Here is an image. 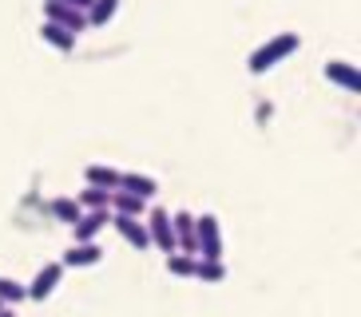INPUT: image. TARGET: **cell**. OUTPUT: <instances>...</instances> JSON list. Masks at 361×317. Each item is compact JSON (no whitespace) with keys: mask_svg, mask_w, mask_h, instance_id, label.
Masks as SVG:
<instances>
[{"mask_svg":"<svg viewBox=\"0 0 361 317\" xmlns=\"http://www.w3.org/2000/svg\"><path fill=\"white\" fill-rule=\"evenodd\" d=\"M111 226H116V234H119L128 246H135V250H147V246H151L143 218H123V214H111Z\"/></svg>","mask_w":361,"mask_h":317,"instance_id":"obj_7","label":"cell"},{"mask_svg":"<svg viewBox=\"0 0 361 317\" xmlns=\"http://www.w3.org/2000/svg\"><path fill=\"white\" fill-rule=\"evenodd\" d=\"M0 317H16V309H12V306H4V309H0Z\"/></svg>","mask_w":361,"mask_h":317,"instance_id":"obj_21","label":"cell"},{"mask_svg":"<svg viewBox=\"0 0 361 317\" xmlns=\"http://www.w3.org/2000/svg\"><path fill=\"white\" fill-rule=\"evenodd\" d=\"M60 278H64V266H60V262H44L40 270H36L32 282L24 285V297H32V302L52 297V294H56V285H60Z\"/></svg>","mask_w":361,"mask_h":317,"instance_id":"obj_4","label":"cell"},{"mask_svg":"<svg viewBox=\"0 0 361 317\" xmlns=\"http://www.w3.org/2000/svg\"><path fill=\"white\" fill-rule=\"evenodd\" d=\"M48 211H52L56 222H64V226H75V222L84 218V211H80V202L72 199V194H60V199L48 202Z\"/></svg>","mask_w":361,"mask_h":317,"instance_id":"obj_13","label":"cell"},{"mask_svg":"<svg viewBox=\"0 0 361 317\" xmlns=\"http://www.w3.org/2000/svg\"><path fill=\"white\" fill-rule=\"evenodd\" d=\"M75 202H80V211H111V206H107V202H111V190L84 187L80 194H75Z\"/></svg>","mask_w":361,"mask_h":317,"instance_id":"obj_15","label":"cell"},{"mask_svg":"<svg viewBox=\"0 0 361 317\" xmlns=\"http://www.w3.org/2000/svg\"><path fill=\"white\" fill-rule=\"evenodd\" d=\"M119 175H123V170L107 167V163H87L84 167L87 187H99V190H119Z\"/></svg>","mask_w":361,"mask_h":317,"instance_id":"obj_11","label":"cell"},{"mask_svg":"<svg viewBox=\"0 0 361 317\" xmlns=\"http://www.w3.org/2000/svg\"><path fill=\"white\" fill-rule=\"evenodd\" d=\"M99 262H104L99 242H72V246H68V254L60 258L64 270H87V266H99Z\"/></svg>","mask_w":361,"mask_h":317,"instance_id":"obj_6","label":"cell"},{"mask_svg":"<svg viewBox=\"0 0 361 317\" xmlns=\"http://www.w3.org/2000/svg\"><path fill=\"white\" fill-rule=\"evenodd\" d=\"M326 80H334V84H341L345 92H357L361 87V75H357V68H353L350 60H326Z\"/></svg>","mask_w":361,"mask_h":317,"instance_id":"obj_10","label":"cell"},{"mask_svg":"<svg viewBox=\"0 0 361 317\" xmlns=\"http://www.w3.org/2000/svg\"><path fill=\"white\" fill-rule=\"evenodd\" d=\"M0 309H4V306H0Z\"/></svg>","mask_w":361,"mask_h":317,"instance_id":"obj_22","label":"cell"},{"mask_svg":"<svg viewBox=\"0 0 361 317\" xmlns=\"http://www.w3.org/2000/svg\"><path fill=\"white\" fill-rule=\"evenodd\" d=\"M298 44H302V36H298V32H278V36H270L266 44H258L255 52H250V60H246L250 75L270 72L274 63H282L286 56H294V52H298Z\"/></svg>","mask_w":361,"mask_h":317,"instance_id":"obj_1","label":"cell"},{"mask_svg":"<svg viewBox=\"0 0 361 317\" xmlns=\"http://www.w3.org/2000/svg\"><path fill=\"white\" fill-rule=\"evenodd\" d=\"M44 20H48V24H60V28L72 32V36L87 32V16H84V12L68 8V4H60V0H44Z\"/></svg>","mask_w":361,"mask_h":317,"instance_id":"obj_5","label":"cell"},{"mask_svg":"<svg viewBox=\"0 0 361 317\" xmlns=\"http://www.w3.org/2000/svg\"><path fill=\"white\" fill-rule=\"evenodd\" d=\"M16 302H24V285L12 278H0V306H16Z\"/></svg>","mask_w":361,"mask_h":317,"instance_id":"obj_19","label":"cell"},{"mask_svg":"<svg viewBox=\"0 0 361 317\" xmlns=\"http://www.w3.org/2000/svg\"><path fill=\"white\" fill-rule=\"evenodd\" d=\"M116 12H119V0H92V8H87V28H92V24H96V28L107 24Z\"/></svg>","mask_w":361,"mask_h":317,"instance_id":"obj_17","label":"cell"},{"mask_svg":"<svg viewBox=\"0 0 361 317\" xmlns=\"http://www.w3.org/2000/svg\"><path fill=\"white\" fill-rule=\"evenodd\" d=\"M119 190H128V194H135V199H155L159 194V182L151 179V175H139V170H128V175H119Z\"/></svg>","mask_w":361,"mask_h":317,"instance_id":"obj_9","label":"cell"},{"mask_svg":"<svg viewBox=\"0 0 361 317\" xmlns=\"http://www.w3.org/2000/svg\"><path fill=\"white\" fill-rule=\"evenodd\" d=\"M111 214H123V218H143L147 214V202L135 199V194H128V190H111Z\"/></svg>","mask_w":361,"mask_h":317,"instance_id":"obj_12","label":"cell"},{"mask_svg":"<svg viewBox=\"0 0 361 317\" xmlns=\"http://www.w3.org/2000/svg\"><path fill=\"white\" fill-rule=\"evenodd\" d=\"M195 278L207 285H219L226 278V262H211V258H195Z\"/></svg>","mask_w":361,"mask_h":317,"instance_id":"obj_16","label":"cell"},{"mask_svg":"<svg viewBox=\"0 0 361 317\" xmlns=\"http://www.w3.org/2000/svg\"><path fill=\"white\" fill-rule=\"evenodd\" d=\"M143 226H147V238L155 250L163 254H175V230H171V211H163V206H151L147 214H143Z\"/></svg>","mask_w":361,"mask_h":317,"instance_id":"obj_3","label":"cell"},{"mask_svg":"<svg viewBox=\"0 0 361 317\" xmlns=\"http://www.w3.org/2000/svg\"><path fill=\"white\" fill-rule=\"evenodd\" d=\"M195 258L223 262V226H219V218H214V214L195 218Z\"/></svg>","mask_w":361,"mask_h":317,"instance_id":"obj_2","label":"cell"},{"mask_svg":"<svg viewBox=\"0 0 361 317\" xmlns=\"http://www.w3.org/2000/svg\"><path fill=\"white\" fill-rule=\"evenodd\" d=\"M60 4H68V8H75V12H84V16H87V8H92V0H60Z\"/></svg>","mask_w":361,"mask_h":317,"instance_id":"obj_20","label":"cell"},{"mask_svg":"<svg viewBox=\"0 0 361 317\" xmlns=\"http://www.w3.org/2000/svg\"><path fill=\"white\" fill-rule=\"evenodd\" d=\"M107 222H111V211H84V218H80V222L72 226L75 242H96L99 230H104Z\"/></svg>","mask_w":361,"mask_h":317,"instance_id":"obj_8","label":"cell"},{"mask_svg":"<svg viewBox=\"0 0 361 317\" xmlns=\"http://www.w3.org/2000/svg\"><path fill=\"white\" fill-rule=\"evenodd\" d=\"M167 274L175 278H195V254H167Z\"/></svg>","mask_w":361,"mask_h":317,"instance_id":"obj_18","label":"cell"},{"mask_svg":"<svg viewBox=\"0 0 361 317\" xmlns=\"http://www.w3.org/2000/svg\"><path fill=\"white\" fill-rule=\"evenodd\" d=\"M40 40L52 44L56 52H72V48H75V36H72V32H64L60 24H48V20L40 24Z\"/></svg>","mask_w":361,"mask_h":317,"instance_id":"obj_14","label":"cell"}]
</instances>
